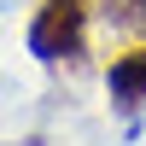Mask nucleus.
<instances>
[{
  "instance_id": "f257e3e1",
  "label": "nucleus",
  "mask_w": 146,
  "mask_h": 146,
  "mask_svg": "<svg viewBox=\"0 0 146 146\" xmlns=\"http://www.w3.org/2000/svg\"><path fill=\"white\" fill-rule=\"evenodd\" d=\"M82 41H88V0H41L29 23V53L41 64H58V58H76Z\"/></svg>"
},
{
  "instance_id": "f03ea898",
  "label": "nucleus",
  "mask_w": 146,
  "mask_h": 146,
  "mask_svg": "<svg viewBox=\"0 0 146 146\" xmlns=\"http://www.w3.org/2000/svg\"><path fill=\"white\" fill-rule=\"evenodd\" d=\"M105 88H111L117 105H146V47H135V53H123V58H111Z\"/></svg>"
},
{
  "instance_id": "7ed1b4c3",
  "label": "nucleus",
  "mask_w": 146,
  "mask_h": 146,
  "mask_svg": "<svg viewBox=\"0 0 146 146\" xmlns=\"http://www.w3.org/2000/svg\"><path fill=\"white\" fill-rule=\"evenodd\" d=\"M105 23L129 35H146V0H105Z\"/></svg>"
}]
</instances>
